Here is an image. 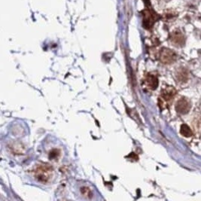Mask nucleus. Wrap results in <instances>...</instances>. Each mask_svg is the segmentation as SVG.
I'll use <instances>...</instances> for the list:
<instances>
[{
  "label": "nucleus",
  "mask_w": 201,
  "mask_h": 201,
  "mask_svg": "<svg viewBox=\"0 0 201 201\" xmlns=\"http://www.w3.org/2000/svg\"><path fill=\"white\" fill-rule=\"evenodd\" d=\"M34 175L38 181L42 183H48L54 175V170L50 165L42 163L36 167L34 170Z\"/></svg>",
  "instance_id": "f257e3e1"
},
{
  "label": "nucleus",
  "mask_w": 201,
  "mask_h": 201,
  "mask_svg": "<svg viewBox=\"0 0 201 201\" xmlns=\"http://www.w3.org/2000/svg\"><path fill=\"white\" fill-rule=\"evenodd\" d=\"M176 58V54L169 48H163L159 52V59L162 63L171 64L175 61Z\"/></svg>",
  "instance_id": "f03ea898"
},
{
  "label": "nucleus",
  "mask_w": 201,
  "mask_h": 201,
  "mask_svg": "<svg viewBox=\"0 0 201 201\" xmlns=\"http://www.w3.org/2000/svg\"><path fill=\"white\" fill-rule=\"evenodd\" d=\"M157 19V15L153 11L145 10L143 12V24L146 29L151 28Z\"/></svg>",
  "instance_id": "7ed1b4c3"
},
{
  "label": "nucleus",
  "mask_w": 201,
  "mask_h": 201,
  "mask_svg": "<svg viewBox=\"0 0 201 201\" xmlns=\"http://www.w3.org/2000/svg\"><path fill=\"white\" fill-rule=\"evenodd\" d=\"M169 39L171 41L172 44H173L175 46H178V47L182 46L185 42V38L183 33L179 30H174L170 34Z\"/></svg>",
  "instance_id": "20e7f679"
},
{
  "label": "nucleus",
  "mask_w": 201,
  "mask_h": 201,
  "mask_svg": "<svg viewBox=\"0 0 201 201\" xmlns=\"http://www.w3.org/2000/svg\"><path fill=\"white\" fill-rule=\"evenodd\" d=\"M190 109H191L190 102L185 98H181L177 102L175 106V110L177 111V112L182 115L187 114L190 111Z\"/></svg>",
  "instance_id": "39448f33"
},
{
  "label": "nucleus",
  "mask_w": 201,
  "mask_h": 201,
  "mask_svg": "<svg viewBox=\"0 0 201 201\" xmlns=\"http://www.w3.org/2000/svg\"><path fill=\"white\" fill-rule=\"evenodd\" d=\"M145 86L150 90H155L158 86V78L153 74H148L144 80Z\"/></svg>",
  "instance_id": "423d86ee"
},
{
  "label": "nucleus",
  "mask_w": 201,
  "mask_h": 201,
  "mask_svg": "<svg viewBox=\"0 0 201 201\" xmlns=\"http://www.w3.org/2000/svg\"><path fill=\"white\" fill-rule=\"evenodd\" d=\"M175 94H176V90L172 86H169V87H167L165 89L162 90L161 97L163 100L168 101L169 100H172Z\"/></svg>",
  "instance_id": "0eeeda50"
},
{
  "label": "nucleus",
  "mask_w": 201,
  "mask_h": 201,
  "mask_svg": "<svg viewBox=\"0 0 201 201\" xmlns=\"http://www.w3.org/2000/svg\"><path fill=\"white\" fill-rule=\"evenodd\" d=\"M176 78L181 83H185L187 82L188 79V72L187 69L184 68H180L176 72Z\"/></svg>",
  "instance_id": "6e6552de"
},
{
  "label": "nucleus",
  "mask_w": 201,
  "mask_h": 201,
  "mask_svg": "<svg viewBox=\"0 0 201 201\" xmlns=\"http://www.w3.org/2000/svg\"><path fill=\"white\" fill-rule=\"evenodd\" d=\"M180 133H181V135L184 136L185 137H191V136L193 135L191 128H190L187 124H182V125L181 126Z\"/></svg>",
  "instance_id": "1a4fd4ad"
},
{
  "label": "nucleus",
  "mask_w": 201,
  "mask_h": 201,
  "mask_svg": "<svg viewBox=\"0 0 201 201\" xmlns=\"http://www.w3.org/2000/svg\"><path fill=\"white\" fill-rule=\"evenodd\" d=\"M11 148L15 154H22L23 151H24V146L20 145V144L19 143L13 144Z\"/></svg>",
  "instance_id": "9d476101"
},
{
  "label": "nucleus",
  "mask_w": 201,
  "mask_h": 201,
  "mask_svg": "<svg viewBox=\"0 0 201 201\" xmlns=\"http://www.w3.org/2000/svg\"><path fill=\"white\" fill-rule=\"evenodd\" d=\"M60 151L58 149L51 150V151H50V153H49V158H50L51 160L57 159V158H58L59 156H60Z\"/></svg>",
  "instance_id": "9b49d317"
},
{
  "label": "nucleus",
  "mask_w": 201,
  "mask_h": 201,
  "mask_svg": "<svg viewBox=\"0 0 201 201\" xmlns=\"http://www.w3.org/2000/svg\"><path fill=\"white\" fill-rule=\"evenodd\" d=\"M81 192H82V194H83L84 196H85V197H91V191H90V188H86V187H83L81 188Z\"/></svg>",
  "instance_id": "f8f14e48"
},
{
  "label": "nucleus",
  "mask_w": 201,
  "mask_h": 201,
  "mask_svg": "<svg viewBox=\"0 0 201 201\" xmlns=\"http://www.w3.org/2000/svg\"><path fill=\"white\" fill-rule=\"evenodd\" d=\"M167 1H169V0H167Z\"/></svg>",
  "instance_id": "ddd939ff"
}]
</instances>
